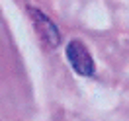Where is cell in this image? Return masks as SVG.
<instances>
[{
  "mask_svg": "<svg viewBox=\"0 0 129 121\" xmlns=\"http://www.w3.org/2000/svg\"><path fill=\"white\" fill-rule=\"evenodd\" d=\"M67 59L80 76H92L94 74V59L90 51L84 47V43L78 39H73L67 45Z\"/></svg>",
  "mask_w": 129,
  "mask_h": 121,
  "instance_id": "6da1fadb",
  "label": "cell"
},
{
  "mask_svg": "<svg viewBox=\"0 0 129 121\" xmlns=\"http://www.w3.org/2000/svg\"><path fill=\"white\" fill-rule=\"evenodd\" d=\"M29 16H31V22H33V25H35L37 33H39V37L45 41L47 45L57 47L59 41H61V35H59L57 25L53 24V22L41 12V10H37V8H29Z\"/></svg>",
  "mask_w": 129,
  "mask_h": 121,
  "instance_id": "7a4b0ae2",
  "label": "cell"
}]
</instances>
